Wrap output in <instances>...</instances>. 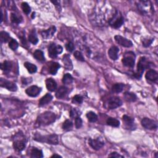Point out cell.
<instances>
[{"label":"cell","instance_id":"obj_1","mask_svg":"<svg viewBox=\"0 0 158 158\" xmlns=\"http://www.w3.org/2000/svg\"><path fill=\"white\" fill-rule=\"evenodd\" d=\"M56 114L53 112L47 111L40 115L37 120V124L39 126H45L53 123L56 120Z\"/></svg>","mask_w":158,"mask_h":158},{"label":"cell","instance_id":"obj_2","mask_svg":"<svg viewBox=\"0 0 158 158\" xmlns=\"http://www.w3.org/2000/svg\"><path fill=\"white\" fill-rule=\"evenodd\" d=\"M34 140L40 142H45L51 144H58L59 143L58 137L56 134H51L45 136L36 134L34 137Z\"/></svg>","mask_w":158,"mask_h":158},{"label":"cell","instance_id":"obj_3","mask_svg":"<svg viewBox=\"0 0 158 158\" xmlns=\"http://www.w3.org/2000/svg\"><path fill=\"white\" fill-rule=\"evenodd\" d=\"M135 55L133 52H127L124 54V58L122 59V63L125 66L133 67L135 65Z\"/></svg>","mask_w":158,"mask_h":158},{"label":"cell","instance_id":"obj_4","mask_svg":"<svg viewBox=\"0 0 158 158\" xmlns=\"http://www.w3.org/2000/svg\"><path fill=\"white\" fill-rule=\"evenodd\" d=\"M63 51V47L60 45H56V44H51L48 47V53H49V56L51 58H56Z\"/></svg>","mask_w":158,"mask_h":158},{"label":"cell","instance_id":"obj_5","mask_svg":"<svg viewBox=\"0 0 158 158\" xmlns=\"http://www.w3.org/2000/svg\"><path fill=\"white\" fill-rule=\"evenodd\" d=\"M148 67V63L144 58H140L137 65V73L135 74V77L137 78H141L142 74L143 73L144 69Z\"/></svg>","mask_w":158,"mask_h":158},{"label":"cell","instance_id":"obj_6","mask_svg":"<svg viewBox=\"0 0 158 158\" xmlns=\"http://www.w3.org/2000/svg\"><path fill=\"white\" fill-rule=\"evenodd\" d=\"M122 101L120 98L114 96L109 99L106 104V106L108 109H114L122 106Z\"/></svg>","mask_w":158,"mask_h":158},{"label":"cell","instance_id":"obj_7","mask_svg":"<svg viewBox=\"0 0 158 158\" xmlns=\"http://www.w3.org/2000/svg\"><path fill=\"white\" fill-rule=\"evenodd\" d=\"M124 18L122 17V16L118 15L117 13L112 19L109 20V23L111 27L115 29H118L121 27L123 23H124Z\"/></svg>","mask_w":158,"mask_h":158},{"label":"cell","instance_id":"obj_8","mask_svg":"<svg viewBox=\"0 0 158 158\" xmlns=\"http://www.w3.org/2000/svg\"><path fill=\"white\" fill-rule=\"evenodd\" d=\"M142 126L148 130H155L157 128V124L156 121L149 118H144L142 121Z\"/></svg>","mask_w":158,"mask_h":158},{"label":"cell","instance_id":"obj_9","mask_svg":"<svg viewBox=\"0 0 158 158\" xmlns=\"http://www.w3.org/2000/svg\"><path fill=\"white\" fill-rule=\"evenodd\" d=\"M0 85L2 87L6 88V89L11 91H16L17 89V85L15 83L10 81L4 80L3 78H1V80H0Z\"/></svg>","mask_w":158,"mask_h":158},{"label":"cell","instance_id":"obj_10","mask_svg":"<svg viewBox=\"0 0 158 158\" xmlns=\"http://www.w3.org/2000/svg\"><path fill=\"white\" fill-rule=\"evenodd\" d=\"M116 42L120 45L126 48H130L133 46V43L129 40L120 35H116L114 37Z\"/></svg>","mask_w":158,"mask_h":158},{"label":"cell","instance_id":"obj_11","mask_svg":"<svg viewBox=\"0 0 158 158\" xmlns=\"http://www.w3.org/2000/svg\"><path fill=\"white\" fill-rule=\"evenodd\" d=\"M41 90V88H39L35 85H33L28 88L25 90V93L30 97H36L40 93Z\"/></svg>","mask_w":158,"mask_h":158},{"label":"cell","instance_id":"obj_12","mask_svg":"<svg viewBox=\"0 0 158 158\" xmlns=\"http://www.w3.org/2000/svg\"><path fill=\"white\" fill-rule=\"evenodd\" d=\"M26 146V142L24 138L22 139H16L13 143V146H14L16 150L18 151H21L24 150V149Z\"/></svg>","mask_w":158,"mask_h":158},{"label":"cell","instance_id":"obj_13","mask_svg":"<svg viewBox=\"0 0 158 158\" xmlns=\"http://www.w3.org/2000/svg\"><path fill=\"white\" fill-rule=\"evenodd\" d=\"M89 144L90 146L95 150H99L104 146V143L100 141L98 139H89Z\"/></svg>","mask_w":158,"mask_h":158},{"label":"cell","instance_id":"obj_14","mask_svg":"<svg viewBox=\"0 0 158 158\" xmlns=\"http://www.w3.org/2000/svg\"><path fill=\"white\" fill-rule=\"evenodd\" d=\"M123 121H124L126 126V128L127 129H135V127L134 126V119L133 118H131L127 115H124L123 116Z\"/></svg>","mask_w":158,"mask_h":158},{"label":"cell","instance_id":"obj_15","mask_svg":"<svg viewBox=\"0 0 158 158\" xmlns=\"http://www.w3.org/2000/svg\"><path fill=\"white\" fill-rule=\"evenodd\" d=\"M119 51V49L116 46H113L110 48V49L108 51V54L109 58H110L112 60L116 61L118 59V52Z\"/></svg>","mask_w":158,"mask_h":158},{"label":"cell","instance_id":"obj_16","mask_svg":"<svg viewBox=\"0 0 158 158\" xmlns=\"http://www.w3.org/2000/svg\"><path fill=\"white\" fill-rule=\"evenodd\" d=\"M56 27L52 26L49 29L46 30H44V31L42 32V36L44 39H49L51 38L52 36L54 35V33L56 32Z\"/></svg>","mask_w":158,"mask_h":158},{"label":"cell","instance_id":"obj_17","mask_svg":"<svg viewBox=\"0 0 158 158\" xmlns=\"http://www.w3.org/2000/svg\"><path fill=\"white\" fill-rule=\"evenodd\" d=\"M145 77L148 80L156 82L158 79V74L156 71H154V70H150V71H148L146 72Z\"/></svg>","mask_w":158,"mask_h":158},{"label":"cell","instance_id":"obj_18","mask_svg":"<svg viewBox=\"0 0 158 158\" xmlns=\"http://www.w3.org/2000/svg\"><path fill=\"white\" fill-rule=\"evenodd\" d=\"M46 86L47 89L50 91H54L57 89V83L56 81L51 78L46 79Z\"/></svg>","mask_w":158,"mask_h":158},{"label":"cell","instance_id":"obj_19","mask_svg":"<svg viewBox=\"0 0 158 158\" xmlns=\"http://www.w3.org/2000/svg\"><path fill=\"white\" fill-rule=\"evenodd\" d=\"M52 99V96L51 94L47 93L39 101V106L40 107L45 106V105L48 104L51 101Z\"/></svg>","mask_w":158,"mask_h":158},{"label":"cell","instance_id":"obj_20","mask_svg":"<svg viewBox=\"0 0 158 158\" xmlns=\"http://www.w3.org/2000/svg\"><path fill=\"white\" fill-rule=\"evenodd\" d=\"M63 63L64 64L65 69L67 70L72 69V61L70 59V56L68 54H65L63 57Z\"/></svg>","mask_w":158,"mask_h":158},{"label":"cell","instance_id":"obj_21","mask_svg":"<svg viewBox=\"0 0 158 158\" xmlns=\"http://www.w3.org/2000/svg\"><path fill=\"white\" fill-rule=\"evenodd\" d=\"M67 93V89L65 86H61L56 91V96L58 98H63Z\"/></svg>","mask_w":158,"mask_h":158},{"label":"cell","instance_id":"obj_22","mask_svg":"<svg viewBox=\"0 0 158 158\" xmlns=\"http://www.w3.org/2000/svg\"><path fill=\"white\" fill-rule=\"evenodd\" d=\"M124 98L128 102H134L137 99V95L131 92H125L124 93Z\"/></svg>","mask_w":158,"mask_h":158},{"label":"cell","instance_id":"obj_23","mask_svg":"<svg viewBox=\"0 0 158 158\" xmlns=\"http://www.w3.org/2000/svg\"><path fill=\"white\" fill-rule=\"evenodd\" d=\"M33 56L37 60L40 61V62H43V61H45V56H44L43 52L41 50H38L35 51L33 53Z\"/></svg>","mask_w":158,"mask_h":158},{"label":"cell","instance_id":"obj_24","mask_svg":"<svg viewBox=\"0 0 158 158\" xmlns=\"http://www.w3.org/2000/svg\"><path fill=\"white\" fill-rule=\"evenodd\" d=\"M24 66L27 69V71L30 74L35 73L37 71V67L35 65H34L32 63L26 62L24 63Z\"/></svg>","mask_w":158,"mask_h":158},{"label":"cell","instance_id":"obj_25","mask_svg":"<svg viewBox=\"0 0 158 158\" xmlns=\"http://www.w3.org/2000/svg\"><path fill=\"white\" fill-rule=\"evenodd\" d=\"M43 152L36 148H33L31 151V155L30 157L32 158H40L43 157Z\"/></svg>","mask_w":158,"mask_h":158},{"label":"cell","instance_id":"obj_26","mask_svg":"<svg viewBox=\"0 0 158 158\" xmlns=\"http://www.w3.org/2000/svg\"><path fill=\"white\" fill-rule=\"evenodd\" d=\"M59 68L60 65L58 63H52L50 66L49 72L52 75H56Z\"/></svg>","mask_w":158,"mask_h":158},{"label":"cell","instance_id":"obj_27","mask_svg":"<svg viewBox=\"0 0 158 158\" xmlns=\"http://www.w3.org/2000/svg\"><path fill=\"white\" fill-rule=\"evenodd\" d=\"M106 123L108 125L114 127H117L120 125L119 121L116 119V118L112 117H109L106 121Z\"/></svg>","mask_w":158,"mask_h":158},{"label":"cell","instance_id":"obj_28","mask_svg":"<svg viewBox=\"0 0 158 158\" xmlns=\"http://www.w3.org/2000/svg\"><path fill=\"white\" fill-rule=\"evenodd\" d=\"M124 84L123 83H116V84L114 85L112 87V90L114 93H121L122 90H124Z\"/></svg>","mask_w":158,"mask_h":158},{"label":"cell","instance_id":"obj_29","mask_svg":"<svg viewBox=\"0 0 158 158\" xmlns=\"http://www.w3.org/2000/svg\"><path fill=\"white\" fill-rule=\"evenodd\" d=\"M86 117L90 122H96L98 120V116L93 112H89L86 114Z\"/></svg>","mask_w":158,"mask_h":158},{"label":"cell","instance_id":"obj_30","mask_svg":"<svg viewBox=\"0 0 158 158\" xmlns=\"http://www.w3.org/2000/svg\"><path fill=\"white\" fill-rule=\"evenodd\" d=\"M73 82V77L70 74H65L63 78V82L64 84H71Z\"/></svg>","mask_w":158,"mask_h":158},{"label":"cell","instance_id":"obj_31","mask_svg":"<svg viewBox=\"0 0 158 158\" xmlns=\"http://www.w3.org/2000/svg\"><path fill=\"white\" fill-rule=\"evenodd\" d=\"M12 67V64L9 61H4L1 64V69L3 71H10Z\"/></svg>","mask_w":158,"mask_h":158},{"label":"cell","instance_id":"obj_32","mask_svg":"<svg viewBox=\"0 0 158 158\" xmlns=\"http://www.w3.org/2000/svg\"><path fill=\"white\" fill-rule=\"evenodd\" d=\"M72 127H73L72 122L69 120H66L64 122V124L63 125V129L64 130L69 131V130H71L72 129Z\"/></svg>","mask_w":158,"mask_h":158},{"label":"cell","instance_id":"obj_33","mask_svg":"<svg viewBox=\"0 0 158 158\" xmlns=\"http://www.w3.org/2000/svg\"><path fill=\"white\" fill-rule=\"evenodd\" d=\"M19 46V43L14 39H11L9 42V47L12 50H16Z\"/></svg>","mask_w":158,"mask_h":158},{"label":"cell","instance_id":"obj_34","mask_svg":"<svg viewBox=\"0 0 158 158\" xmlns=\"http://www.w3.org/2000/svg\"><path fill=\"white\" fill-rule=\"evenodd\" d=\"M29 41L33 44V45H36V44L38 42V39L35 35V33H31L29 36Z\"/></svg>","mask_w":158,"mask_h":158},{"label":"cell","instance_id":"obj_35","mask_svg":"<svg viewBox=\"0 0 158 158\" xmlns=\"http://www.w3.org/2000/svg\"><path fill=\"white\" fill-rule=\"evenodd\" d=\"M0 37H1V40L2 42L6 43L9 40H10V37L6 32H1V33H0Z\"/></svg>","mask_w":158,"mask_h":158},{"label":"cell","instance_id":"obj_36","mask_svg":"<svg viewBox=\"0 0 158 158\" xmlns=\"http://www.w3.org/2000/svg\"><path fill=\"white\" fill-rule=\"evenodd\" d=\"M22 9L24 12L26 14H30V11H31V8H30V7L27 3L25 2L22 3Z\"/></svg>","mask_w":158,"mask_h":158},{"label":"cell","instance_id":"obj_37","mask_svg":"<svg viewBox=\"0 0 158 158\" xmlns=\"http://www.w3.org/2000/svg\"><path fill=\"white\" fill-rule=\"evenodd\" d=\"M11 20L12 22L14 23V24H18L20 22V19L17 16L16 14H14V13H12L11 15Z\"/></svg>","mask_w":158,"mask_h":158},{"label":"cell","instance_id":"obj_38","mask_svg":"<svg viewBox=\"0 0 158 158\" xmlns=\"http://www.w3.org/2000/svg\"><path fill=\"white\" fill-rule=\"evenodd\" d=\"M74 55V56H75V58L78 61H82V62H83V61H85V59H84V58H83V54L81 53V52H80V51H75Z\"/></svg>","mask_w":158,"mask_h":158},{"label":"cell","instance_id":"obj_39","mask_svg":"<svg viewBox=\"0 0 158 158\" xmlns=\"http://www.w3.org/2000/svg\"><path fill=\"white\" fill-rule=\"evenodd\" d=\"M72 102L77 104H81L83 102V98L81 96L76 95L72 99Z\"/></svg>","mask_w":158,"mask_h":158},{"label":"cell","instance_id":"obj_40","mask_svg":"<svg viewBox=\"0 0 158 158\" xmlns=\"http://www.w3.org/2000/svg\"><path fill=\"white\" fill-rule=\"evenodd\" d=\"M153 42V39H150V38H146L144 39L143 40V45L144 47H148L150 46L151 44L152 43V42Z\"/></svg>","mask_w":158,"mask_h":158},{"label":"cell","instance_id":"obj_41","mask_svg":"<svg viewBox=\"0 0 158 158\" xmlns=\"http://www.w3.org/2000/svg\"><path fill=\"white\" fill-rule=\"evenodd\" d=\"M82 126V118L78 116L76 118V127L77 129H80Z\"/></svg>","mask_w":158,"mask_h":158},{"label":"cell","instance_id":"obj_42","mask_svg":"<svg viewBox=\"0 0 158 158\" xmlns=\"http://www.w3.org/2000/svg\"><path fill=\"white\" fill-rule=\"evenodd\" d=\"M65 47H66V49L69 52H72L75 48V46H74V45L72 42H69L66 44L65 45Z\"/></svg>","mask_w":158,"mask_h":158},{"label":"cell","instance_id":"obj_43","mask_svg":"<svg viewBox=\"0 0 158 158\" xmlns=\"http://www.w3.org/2000/svg\"><path fill=\"white\" fill-rule=\"evenodd\" d=\"M78 116V112L77 111H76V109H74L71 111V117H77Z\"/></svg>","mask_w":158,"mask_h":158},{"label":"cell","instance_id":"obj_44","mask_svg":"<svg viewBox=\"0 0 158 158\" xmlns=\"http://www.w3.org/2000/svg\"><path fill=\"white\" fill-rule=\"evenodd\" d=\"M109 157H123L122 156L120 155L119 154H118L116 152H114L112 153L111 155H109Z\"/></svg>","mask_w":158,"mask_h":158},{"label":"cell","instance_id":"obj_45","mask_svg":"<svg viewBox=\"0 0 158 158\" xmlns=\"http://www.w3.org/2000/svg\"><path fill=\"white\" fill-rule=\"evenodd\" d=\"M52 157H61V156H59V155H52V156H51Z\"/></svg>","mask_w":158,"mask_h":158}]
</instances>
